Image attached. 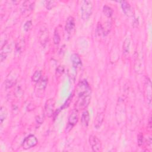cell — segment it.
<instances>
[{"mask_svg":"<svg viewBox=\"0 0 152 152\" xmlns=\"http://www.w3.org/2000/svg\"><path fill=\"white\" fill-rule=\"evenodd\" d=\"M41 78H42V72L40 71H36L33 74L31 77V80L33 82L37 83L41 80Z\"/></svg>","mask_w":152,"mask_h":152,"instance_id":"7402d4cb","label":"cell"},{"mask_svg":"<svg viewBox=\"0 0 152 152\" xmlns=\"http://www.w3.org/2000/svg\"><path fill=\"white\" fill-rule=\"evenodd\" d=\"M37 139L33 135H30L27 137L22 142V147L24 149L27 150L34 147L37 144Z\"/></svg>","mask_w":152,"mask_h":152,"instance_id":"277c9868","label":"cell"},{"mask_svg":"<svg viewBox=\"0 0 152 152\" xmlns=\"http://www.w3.org/2000/svg\"><path fill=\"white\" fill-rule=\"evenodd\" d=\"M104 118V112H99L97 113L95 119H94V127L96 129H99L101 126V125L103 122Z\"/></svg>","mask_w":152,"mask_h":152,"instance_id":"9a60e30c","label":"cell"},{"mask_svg":"<svg viewBox=\"0 0 152 152\" xmlns=\"http://www.w3.org/2000/svg\"><path fill=\"white\" fill-rule=\"evenodd\" d=\"M90 94L91 93H88V94L78 96V99L76 103L77 107L78 109H83L88 106V104L90 102V99H91Z\"/></svg>","mask_w":152,"mask_h":152,"instance_id":"7a4b0ae2","label":"cell"},{"mask_svg":"<svg viewBox=\"0 0 152 152\" xmlns=\"http://www.w3.org/2000/svg\"><path fill=\"white\" fill-rule=\"evenodd\" d=\"M129 47H130V39L129 37H126L123 43V53L125 56H127L129 53Z\"/></svg>","mask_w":152,"mask_h":152,"instance_id":"d6986e66","label":"cell"},{"mask_svg":"<svg viewBox=\"0 0 152 152\" xmlns=\"http://www.w3.org/2000/svg\"><path fill=\"white\" fill-rule=\"evenodd\" d=\"M64 72V68L62 66H59L56 69V74L59 75H61Z\"/></svg>","mask_w":152,"mask_h":152,"instance_id":"83f0119b","label":"cell"},{"mask_svg":"<svg viewBox=\"0 0 152 152\" xmlns=\"http://www.w3.org/2000/svg\"><path fill=\"white\" fill-rule=\"evenodd\" d=\"M78 121V113L77 109H74L68 117V125L66 127V129L69 128V130L77 124Z\"/></svg>","mask_w":152,"mask_h":152,"instance_id":"8992f818","label":"cell"},{"mask_svg":"<svg viewBox=\"0 0 152 152\" xmlns=\"http://www.w3.org/2000/svg\"><path fill=\"white\" fill-rule=\"evenodd\" d=\"M39 37L40 43L42 45V46L43 47H45L47 45L49 39V31L46 27L42 26L40 28L39 31Z\"/></svg>","mask_w":152,"mask_h":152,"instance_id":"3957f363","label":"cell"},{"mask_svg":"<svg viewBox=\"0 0 152 152\" xmlns=\"http://www.w3.org/2000/svg\"><path fill=\"white\" fill-rule=\"evenodd\" d=\"M77 92L78 96H82L84 94H88V93H91L90 87L86 81H85V80L82 81L78 84Z\"/></svg>","mask_w":152,"mask_h":152,"instance_id":"52a82bcc","label":"cell"},{"mask_svg":"<svg viewBox=\"0 0 152 152\" xmlns=\"http://www.w3.org/2000/svg\"><path fill=\"white\" fill-rule=\"evenodd\" d=\"M11 51V45L7 42L4 43V45L2 46L1 49L0 58H1V62H2L7 58V56L10 53Z\"/></svg>","mask_w":152,"mask_h":152,"instance_id":"7c38bea8","label":"cell"},{"mask_svg":"<svg viewBox=\"0 0 152 152\" xmlns=\"http://www.w3.org/2000/svg\"><path fill=\"white\" fill-rule=\"evenodd\" d=\"M137 141H138V144L140 147L142 146L143 143H144V137L142 133H139L137 137Z\"/></svg>","mask_w":152,"mask_h":152,"instance_id":"4316f807","label":"cell"},{"mask_svg":"<svg viewBox=\"0 0 152 152\" xmlns=\"http://www.w3.org/2000/svg\"><path fill=\"white\" fill-rule=\"evenodd\" d=\"M89 143L93 151L99 152L101 151V148H102L101 141L96 135H90Z\"/></svg>","mask_w":152,"mask_h":152,"instance_id":"5b68a950","label":"cell"},{"mask_svg":"<svg viewBox=\"0 0 152 152\" xmlns=\"http://www.w3.org/2000/svg\"><path fill=\"white\" fill-rule=\"evenodd\" d=\"M32 26V22L30 20H28V21H27L24 24V30L26 31H28V30H30L31 27Z\"/></svg>","mask_w":152,"mask_h":152,"instance_id":"484cf974","label":"cell"},{"mask_svg":"<svg viewBox=\"0 0 152 152\" xmlns=\"http://www.w3.org/2000/svg\"><path fill=\"white\" fill-rule=\"evenodd\" d=\"M24 39H20L19 41L16 44V50L17 52H21L22 50L23 49V48L24 47Z\"/></svg>","mask_w":152,"mask_h":152,"instance_id":"603a6c76","label":"cell"},{"mask_svg":"<svg viewBox=\"0 0 152 152\" xmlns=\"http://www.w3.org/2000/svg\"><path fill=\"white\" fill-rule=\"evenodd\" d=\"M148 126H149V128L151 129V117L150 116L149 119H148Z\"/></svg>","mask_w":152,"mask_h":152,"instance_id":"f1b7e54d","label":"cell"},{"mask_svg":"<svg viewBox=\"0 0 152 152\" xmlns=\"http://www.w3.org/2000/svg\"><path fill=\"white\" fill-rule=\"evenodd\" d=\"M18 75V74L17 71H15V69L12 70L9 74V75H8V77L5 80V86L7 88H10L15 84L17 79Z\"/></svg>","mask_w":152,"mask_h":152,"instance_id":"30bf717a","label":"cell"},{"mask_svg":"<svg viewBox=\"0 0 152 152\" xmlns=\"http://www.w3.org/2000/svg\"><path fill=\"white\" fill-rule=\"evenodd\" d=\"M103 12L106 17L110 18L112 15L113 11V10L110 7L107 5H104L103 8Z\"/></svg>","mask_w":152,"mask_h":152,"instance_id":"44dd1931","label":"cell"},{"mask_svg":"<svg viewBox=\"0 0 152 152\" xmlns=\"http://www.w3.org/2000/svg\"><path fill=\"white\" fill-rule=\"evenodd\" d=\"M145 91L147 104L150 106L151 104V83L149 78H146L145 81Z\"/></svg>","mask_w":152,"mask_h":152,"instance_id":"8fae6325","label":"cell"},{"mask_svg":"<svg viewBox=\"0 0 152 152\" xmlns=\"http://www.w3.org/2000/svg\"><path fill=\"white\" fill-rule=\"evenodd\" d=\"M44 3L46 8L48 10H51L56 5V2L54 1H45Z\"/></svg>","mask_w":152,"mask_h":152,"instance_id":"d4e9b609","label":"cell"},{"mask_svg":"<svg viewBox=\"0 0 152 152\" xmlns=\"http://www.w3.org/2000/svg\"><path fill=\"white\" fill-rule=\"evenodd\" d=\"M34 5V2L32 1H24L20 8L21 12L23 15L27 14L29 15L31 11L33 10Z\"/></svg>","mask_w":152,"mask_h":152,"instance_id":"ba28073f","label":"cell"},{"mask_svg":"<svg viewBox=\"0 0 152 152\" xmlns=\"http://www.w3.org/2000/svg\"><path fill=\"white\" fill-rule=\"evenodd\" d=\"M93 5L90 1H84L81 7V18L84 21H87L90 17L93 12Z\"/></svg>","mask_w":152,"mask_h":152,"instance_id":"6da1fadb","label":"cell"},{"mask_svg":"<svg viewBox=\"0 0 152 152\" xmlns=\"http://www.w3.org/2000/svg\"><path fill=\"white\" fill-rule=\"evenodd\" d=\"M71 60L72 64V66L74 68H77L81 64V60L78 54L74 53L71 56Z\"/></svg>","mask_w":152,"mask_h":152,"instance_id":"ac0fdd59","label":"cell"},{"mask_svg":"<svg viewBox=\"0 0 152 152\" xmlns=\"http://www.w3.org/2000/svg\"><path fill=\"white\" fill-rule=\"evenodd\" d=\"M119 2L121 3V7H122V11L124 12V14L128 17L132 16V14H133V11H132V9L131 5H129V4L127 1H120Z\"/></svg>","mask_w":152,"mask_h":152,"instance_id":"4fadbf2b","label":"cell"},{"mask_svg":"<svg viewBox=\"0 0 152 152\" xmlns=\"http://www.w3.org/2000/svg\"><path fill=\"white\" fill-rule=\"evenodd\" d=\"M55 109V100L53 99L48 100L45 105V112L46 116L50 118L53 115Z\"/></svg>","mask_w":152,"mask_h":152,"instance_id":"9c48e42d","label":"cell"},{"mask_svg":"<svg viewBox=\"0 0 152 152\" xmlns=\"http://www.w3.org/2000/svg\"><path fill=\"white\" fill-rule=\"evenodd\" d=\"M47 84H48V80L46 77L41 78V80L39 82H37L36 84V90L39 91L45 90V89L46 87Z\"/></svg>","mask_w":152,"mask_h":152,"instance_id":"2e32d148","label":"cell"},{"mask_svg":"<svg viewBox=\"0 0 152 152\" xmlns=\"http://www.w3.org/2000/svg\"><path fill=\"white\" fill-rule=\"evenodd\" d=\"M53 43L55 45H58L61 41V37H60L59 33L58 32V30L56 28L55 30V31L53 33Z\"/></svg>","mask_w":152,"mask_h":152,"instance_id":"cb8c5ba5","label":"cell"},{"mask_svg":"<svg viewBox=\"0 0 152 152\" xmlns=\"http://www.w3.org/2000/svg\"><path fill=\"white\" fill-rule=\"evenodd\" d=\"M8 115L7 109L4 106H1L0 108V123L1 124H2L3 122L7 118Z\"/></svg>","mask_w":152,"mask_h":152,"instance_id":"ffe728a7","label":"cell"},{"mask_svg":"<svg viewBox=\"0 0 152 152\" xmlns=\"http://www.w3.org/2000/svg\"><path fill=\"white\" fill-rule=\"evenodd\" d=\"M90 121V115L89 112L87 110H84L81 115V124L87 127Z\"/></svg>","mask_w":152,"mask_h":152,"instance_id":"e0dca14e","label":"cell"},{"mask_svg":"<svg viewBox=\"0 0 152 152\" xmlns=\"http://www.w3.org/2000/svg\"><path fill=\"white\" fill-rule=\"evenodd\" d=\"M75 27V20L74 17L70 16L69 17L65 23V31L68 33L70 34L72 31L74 29Z\"/></svg>","mask_w":152,"mask_h":152,"instance_id":"5bb4252c","label":"cell"}]
</instances>
